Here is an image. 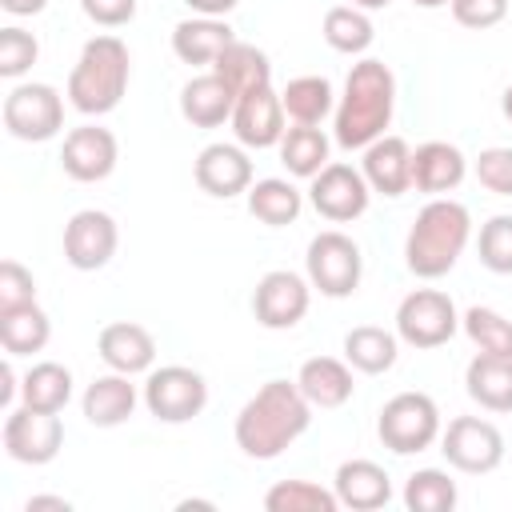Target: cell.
Here are the masks:
<instances>
[{
	"label": "cell",
	"instance_id": "19",
	"mask_svg": "<svg viewBox=\"0 0 512 512\" xmlns=\"http://www.w3.org/2000/svg\"><path fill=\"white\" fill-rule=\"evenodd\" d=\"M236 108V88L220 76V72H204V76H192L184 88H180V112L188 124L196 128H216L232 116Z\"/></svg>",
	"mask_w": 512,
	"mask_h": 512
},
{
	"label": "cell",
	"instance_id": "7",
	"mask_svg": "<svg viewBox=\"0 0 512 512\" xmlns=\"http://www.w3.org/2000/svg\"><path fill=\"white\" fill-rule=\"evenodd\" d=\"M308 276L324 296H348L360 284V248L352 236L328 228L320 236H312L308 244Z\"/></svg>",
	"mask_w": 512,
	"mask_h": 512
},
{
	"label": "cell",
	"instance_id": "3",
	"mask_svg": "<svg viewBox=\"0 0 512 512\" xmlns=\"http://www.w3.org/2000/svg\"><path fill=\"white\" fill-rule=\"evenodd\" d=\"M468 228H472V220H468L464 204H456V200L424 204L416 224L408 228V240H404L408 268L424 280H440L460 260V252L468 244Z\"/></svg>",
	"mask_w": 512,
	"mask_h": 512
},
{
	"label": "cell",
	"instance_id": "17",
	"mask_svg": "<svg viewBox=\"0 0 512 512\" xmlns=\"http://www.w3.org/2000/svg\"><path fill=\"white\" fill-rule=\"evenodd\" d=\"M196 184L208 192V196H236V192H248L252 188V160L236 148V144H208L200 156H196Z\"/></svg>",
	"mask_w": 512,
	"mask_h": 512
},
{
	"label": "cell",
	"instance_id": "32",
	"mask_svg": "<svg viewBox=\"0 0 512 512\" xmlns=\"http://www.w3.org/2000/svg\"><path fill=\"white\" fill-rule=\"evenodd\" d=\"M280 160L296 176H316L328 160V136L316 124H296L280 136Z\"/></svg>",
	"mask_w": 512,
	"mask_h": 512
},
{
	"label": "cell",
	"instance_id": "20",
	"mask_svg": "<svg viewBox=\"0 0 512 512\" xmlns=\"http://www.w3.org/2000/svg\"><path fill=\"white\" fill-rule=\"evenodd\" d=\"M364 180L384 196L408 192V184H412V148L400 136H376L364 148Z\"/></svg>",
	"mask_w": 512,
	"mask_h": 512
},
{
	"label": "cell",
	"instance_id": "39",
	"mask_svg": "<svg viewBox=\"0 0 512 512\" xmlns=\"http://www.w3.org/2000/svg\"><path fill=\"white\" fill-rule=\"evenodd\" d=\"M40 44L24 28H0V76H20L36 64Z\"/></svg>",
	"mask_w": 512,
	"mask_h": 512
},
{
	"label": "cell",
	"instance_id": "10",
	"mask_svg": "<svg viewBox=\"0 0 512 512\" xmlns=\"http://www.w3.org/2000/svg\"><path fill=\"white\" fill-rule=\"evenodd\" d=\"M64 444V424L56 412H40V408H16L4 420V448L12 460L20 464H48Z\"/></svg>",
	"mask_w": 512,
	"mask_h": 512
},
{
	"label": "cell",
	"instance_id": "28",
	"mask_svg": "<svg viewBox=\"0 0 512 512\" xmlns=\"http://www.w3.org/2000/svg\"><path fill=\"white\" fill-rule=\"evenodd\" d=\"M212 72H220V76L236 88V96L272 84V64H268V56H264L256 44H240V40H232V44L216 56Z\"/></svg>",
	"mask_w": 512,
	"mask_h": 512
},
{
	"label": "cell",
	"instance_id": "46",
	"mask_svg": "<svg viewBox=\"0 0 512 512\" xmlns=\"http://www.w3.org/2000/svg\"><path fill=\"white\" fill-rule=\"evenodd\" d=\"M200 16H224V12H232L236 8V0H188Z\"/></svg>",
	"mask_w": 512,
	"mask_h": 512
},
{
	"label": "cell",
	"instance_id": "40",
	"mask_svg": "<svg viewBox=\"0 0 512 512\" xmlns=\"http://www.w3.org/2000/svg\"><path fill=\"white\" fill-rule=\"evenodd\" d=\"M36 300V280L20 260H0V308Z\"/></svg>",
	"mask_w": 512,
	"mask_h": 512
},
{
	"label": "cell",
	"instance_id": "49",
	"mask_svg": "<svg viewBox=\"0 0 512 512\" xmlns=\"http://www.w3.org/2000/svg\"><path fill=\"white\" fill-rule=\"evenodd\" d=\"M500 108H504V116H508V120H512V84H508V88H504V96H500Z\"/></svg>",
	"mask_w": 512,
	"mask_h": 512
},
{
	"label": "cell",
	"instance_id": "25",
	"mask_svg": "<svg viewBox=\"0 0 512 512\" xmlns=\"http://www.w3.org/2000/svg\"><path fill=\"white\" fill-rule=\"evenodd\" d=\"M464 180V156L456 144L428 140L412 152V184L420 192H448Z\"/></svg>",
	"mask_w": 512,
	"mask_h": 512
},
{
	"label": "cell",
	"instance_id": "50",
	"mask_svg": "<svg viewBox=\"0 0 512 512\" xmlns=\"http://www.w3.org/2000/svg\"><path fill=\"white\" fill-rule=\"evenodd\" d=\"M352 4H360V8H388L392 0H352Z\"/></svg>",
	"mask_w": 512,
	"mask_h": 512
},
{
	"label": "cell",
	"instance_id": "14",
	"mask_svg": "<svg viewBox=\"0 0 512 512\" xmlns=\"http://www.w3.org/2000/svg\"><path fill=\"white\" fill-rule=\"evenodd\" d=\"M116 156H120V144L108 128H96V124H84V128H72L64 136V148H60V168L80 180V184H92V180H104L112 168H116Z\"/></svg>",
	"mask_w": 512,
	"mask_h": 512
},
{
	"label": "cell",
	"instance_id": "16",
	"mask_svg": "<svg viewBox=\"0 0 512 512\" xmlns=\"http://www.w3.org/2000/svg\"><path fill=\"white\" fill-rule=\"evenodd\" d=\"M232 128H236V140L248 144V148H268L284 136V104L272 92V84L236 96Z\"/></svg>",
	"mask_w": 512,
	"mask_h": 512
},
{
	"label": "cell",
	"instance_id": "13",
	"mask_svg": "<svg viewBox=\"0 0 512 512\" xmlns=\"http://www.w3.org/2000/svg\"><path fill=\"white\" fill-rule=\"evenodd\" d=\"M312 208L332 220V224H344V220H356L364 208H368V180L364 172H356L352 164H324L312 180Z\"/></svg>",
	"mask_w": 512,
	"mask_h": 512
},
{
	"label": "cell",
	"instance_id": "21",
	"mask_svg": "<svg viewBox=\"0 0 512 512\" xmlns=\"http://www.w3.org/2000/svg\"><path fill=\"white\" fill-rule=\"evenodd\" d=\"M468 396L488 412H512V356L480 352L464 372Z\"/></svg>",
	"mask_w": 512,
	"mask_h": 512
},
{
	"label": "cell",
	"instance_id": "45",
	"mask_svg": "<svg viewBox=\"0 0 512 512\" xmlns=\"http://www.w3.org/2000/svg\"><path fill=\"white\" fill-rule=\"evenodd\" d=\"M44 4L48 0H0V8H8L12 16H36V12H44Z\"/></svg>",
	"mask_w": 512,
	"mask_h": 512
},
{
	"label": "cell",
	"instance_id": "27",
	"mask_svg": "<svg viewBox=\"0 0 512 512\" xmlns=\"http://www.w3.org/2000/svg\"><path fill=\"white\" fill-rule=\"evenodd\" d=\"M136 408V388L128 384L124 372L116 376H96L84 392V416L96 424V428H112L120 420H128Z\"/></svg>",
	"mask_w": 512,
	"mask_h": 512
},
{
	"label": "cell",
	"instance_id": "41",
	"mask_svg": "<svg viewBox=\"0 0 512 512\" xmlns=\"http://www.w3.org/2000/svg\"><path fill=\"white\" fill-rule=\"evenodd\" d=\"M476 176L484 188L512 196V148H484L476 160Z\"/></svg>",
	"mask_w": 512,
	"mask_h": 512
},
{
	"label": "cell",
	"instance_id": "44",
	"mask_svg": "<svg viewBox=\"0 0 512 512\" xmlns=\"http://www.w3.org/2000/svg\"><path fill=\"white\" fill-rule=\"evenodd\" d=\"M24 512H72V504L64 496H32L24 504Z\"/></svg>",
	"mask_w": 512,
	"mask_h": 512
},
{
	"label": "cell",
	"instance_id": "43",
	"mask_svg": "<svg viewBox=\"0 0 512 512\" xmlns=\"http://www.w3.org/2000/svg\"><path fill=\"white\" fill-rule=\"evenodd\" d=\"M80 8L88 12V20H96L104 28H120L136 16V0H80Z\"/></svg>",
	"mask_w": 512,
	"mask_h": 512
},
{
	"label": "cell",
	"instance_id": "34",
	"mask_svg": "<svg viewBox=\"0 0 512 512\" xmlns=\"http://www.w3.org/2000/svg\"><path fill=\"white\" fill-rule=\"evenodd\" d=\"M336 504H340V496L324 492L312 480H280L264 496L268 512H336Z\"/></svg>",
	"mask_w": 512,
	"mask_h": 512
},
{
	"label": "cell",
	"instance_id": "6",
	"mask_svg": "<svg viewBox=\"0 0 512 512\" xmlns=\"http://www.w3.org/2000/svg\"><path fill=\"white\" fill-rule=\"evenodd\" d=\"M144 400H148V412L156 420L184 424V420L200 416V408L208 404V384H204L200 372H192L184 364H168V368H156L148 376Z\"/></svg>",
	"mask_w": 512,
	"mask_h": 512
},
{
	"label": "cell",
	"instance_id": "35",
	"mask_svg": "<svg viewBox=\"0 0 512 512\" xmlns=\"http://www.w3.org/2000/svg\"><path fill=\"white\" fill-rule=\"evenodd\" d=\"M404 504L412 512H452L456 508V484L440 468H420L404 484Z\"/></svg>",
	"mask_w": 512,
	"mask_h": 512
},
{
	"label": "cell",
	"instance_id": "24",
	"mask_svg": "<svg viewBox=\"0 0 512 512\" xmlns=\"http://www.w3.org/2000/svg\"><path fill=\"white\" fill-rule=\"evenodd\" d=\"M296 384L308 396V404H316V408H340L352 396V372L336 356H312V360H304Z\"/></svg>",
	"mask_w": 512,
	"mask_h": 512
},
{
	"label": "cell",
	"instance_id": "1",
	"mask_svg": "<svg viewBox=\"0 0 512 512\" xmlns=\"http://www.w3.org/2000/svg\"><path fill=\"white\" fill-rule=\"evenodd\" d=\"M312 420V404L300 392V384L268 380L236 416V444L252 460L280 456Z\"/></svg>",
	"mask_w": 512,
	"mask_h": 512
},
{
	"label": "cell",
	"instance_id": "18",
	"mask_svg": "<svg viewBox=\"0 0 512 512\" xmlns=\"http://www.w3.org/2000/svg\"><path fill=\"white\" fill-rule=\"evenodd\" d=\"M96 348H100L104 364L112 372H124V376L144 372L152 364V356H156L152 332L144 324H136V320H112V324H104L100 336H96Z\"/></svg>",
	"mask_w": 512,
	"mask_h": 512
},
{
	"label": "cell",
	"instance_id": "4",
	"mask_svg": "<svg viewBox=\"0 0 512 512\" xmlns=\"http://www.w3.org/2000/svg\"><path fill=\"white\" fill-rule=\"evenodd\" d=\"M128 88V48L120 36H92L68 76V100L84 116L112 112Z\"/></svg>",
	"mask_w": 512,
	"mask_h": 512
},
{
	"label": "cell",
	"instance_id": "30",
	"mask_svg": "<svg viewBox=\"0 0 512 512\" xmlns=\"http://www.w3.org/2000/svg\"><path fill=\"white\" fill-rule=\"evenodd\" d=\"M20 392H24V404L28 408L60 412L68 404V396H72V372L64 364H56V360H40V364L28 368Z\"/></svg>",
	"mask_w": 512,
	"mask_h": 512
},
{
	"label": "cell",
	"instance_id": "23",
	"mask_svg": "<svg viewBox=\"0 0 512 512\" xmlns=\"http://www.w3.org/2000/svg\"><path fill=\"white\" fill-rule=\"evenodd\" d=\"M232 28L216 16H196V20H180L172 32V52L184 64H216V56L232 44Z\"/></svg>",
	"mask_w": 512,
	"mask_h": 512
},
{
	"label": "cell",
	"instance_id": "9",
	"mask_svg": "<svg viewBox=\"0 0 512 512\" xmlns=\"http://www.w3.org/2000/svg\"><path fill=\"white\" fill-rule=\"evenodd\" d=\"M396 332L412 348H436V344L452 340V332H456V308H452V300L444 292L416 288L396 308Z\"/></svg>",
	"mask_w": 512,
	"mask_h": 512
},
{
	"label": "cell",
	"instance_id": "8",
	"mask_svg": "<svg viewBox=\"0 0 512 512\" xmlns=\"http://www.w3.org/2000/svg\"><path fill=\"white\" fill-rule=\"evenodd\" d=\"M64 124V104L52 84H16L4 96V128L16 140H48Z\"/></svg>",
	"mask_w": 512,
	"mask_h": 512
},
{
	"label": "cell",
	"instance_id": "37",
	"mask_svg": "<svg viewBox=\"0 0 512 512\" xmlns=\"http://www.w3.org/2000/svg\"><path fill=\"white\" fill-rule=\"evenodd\" d=\"M464 332L476 340L480 352H496V356H512V320H504L500 312L472 304L464 312Z\"/></svg>",
	"mask_w": 512,
	"mask_h": 512
},
{
	"label": "cell",
	"instance_id": "29",
	"mask_svg": "<svg viewBox=\"0 0 512 512\" xmlns=\"http://www.w3.org/2000/svg\"><path fill=\"white\" fill-rule=\"evenodd\" d=\"M344 356L352 368L376 376V372H388L396 364V336L376 328V324H360L344 336Z\"/></svg>",
	"mask_w": 512,
	"mask_h": 512
},
{
	"label": "cell",
	"instance_id": "31",
	"mask_svg": "<svg viewBox=\"0 0 512 512\" xmlns=\"http://www.w3.org/2000/svg\"><path fill=\"white\" fill-rule=\"evenodd\" d=\"M248 212H252L256 220L272 224V228L292 224V220L300 216V192H296L288 180H276V176L256 180V184L248 188Z\"/></svg>",
	"mask_w": 512,
	"mask_h": 512
},
{
	"label": "cell",
	"instance_id": "36",
	"mask_svg": "<svg viewBox=\"0 0 512 512\" xmlns=\"http://www.w3.org/2000/svg\"><path fill=\"white\" fill-rule=\"evenodd\" d=\"M324 40L336 52H364L372 44V20L352 4H336L324 16Z\"/></svg>",
	"mask_w": 512,
	"mask_h": 512
},
{
	"label": "cell",
	"instance_id": "33",
	"mask_svg": "<svg viewBox=\"0 0 512 512\" xmlns=\"http://www.w3.org/2000/svg\"><path fill=\"white\" fill-rule=\"evenodd\" d=\"M280 104L296 124H320L332 108V84L324 76H296L280 92Z\"/></svg>",
	"mask_w": 512,
	"mask_h": 512
},
{
	"label": "cell",
	"instance_id": "42",
	"mask_svg": "<svg viewBox=\"0 0 512 512\" xmlns=\"http://www.w3.org/2000/svg\"><path fill=\"white\" fill-rule=\"evenodd\" d=\"M508 12V0H452V16L464 28H492Z\"/></svg>",
	"mask_w": 512,
	"mask_h": 512
},
{
	"label": "cell",
	"instance_id": "12",
	"mask_svg": "<svg viewBox=\"0 0 512 512\" xmlns=\"http://www.w3.org/2000/svg\"><path fill=\"white\" fill-rule=\"evenodd\" d=\"M116 220L100 208H80L68 224H64V260L80 272H96L112 260L116 252Z\"/></svg>",
	"mask_w": 512,
	"mask_h": 512
},
{
	"label": "cell",
	"instance_id": "2",
	"mask_svg": "<svg viewBox=\"0 0 512 512\" xmlns=\"http://www.w3.org/2000/svg\"><path fill=\"white\" fill-rule=\"evenodd\" d=\"M396 104V80L384 60H360L348 72L344 100L336 108V140L340 148H368L384 136Z\"/></svg>",
	"mask_w": 512,
	"mask_h": 512
},
{
	"label": "cell",
	"instance_id": "48",
	"mask_svg": "<svg viewBox=\"0 0 512 512\" xmlns=\"http://www.w3.org/2000/svg\"><path fill=\"white\" fill-rule=\"evenodd\" d=\"M176 508H180V512H192V508H212V504H208V500H180Z\"/></svg>",
	"mask_w": 512,
	"mask_h": 512
},
{
	"label": "cell",
	"instance_id": "15",
	"mask_svg": "<svg viewBox=\"0 0 512 512\" xmlns=\"http://www.w3.org/2000/svg\"><path fill=\"white\" fill-rule=\"evenodd\" d=\"M252 312L264 328H292L308 312V284L296 272H264L252 292Z\"/></svg>",
	"mask_w": 512,
	"mask_h": 512
},
{
	"label": "cell",
	"instance_id": "11",
	"mask_svg": "<svg viewBox=\"0 0 512 512\" xmlns=\"http://www.w3.org/2000/svg\"><path fill=\"white\" fill-rule=\"evenodd\" d=\"M444 456L460 472H492L504 460V436L492 420L456 416L444 432Z\"/></svg>",
	"mask_w": 512,
	"mask_h": 512
},
{
	"label": "cell",
	"instance_id": "22",
	"mask_svg": "<svg viewBox=\"0 0 512 512\" xmlns=\"http://www.w3.org/2000/svg\"><path fill=\"white\" fill-rule=\"evenodd\" d=\"M336 496L348 508L372 512V508H384L388 504L392 484H388V472L380 464H372V460H344L336 468Z\"/></svg>",
	"mask_w": 512,
	"mask_h": 512
},
{
	"label": "cell",
	"instance_id": "38",
	"mask_svg": "<svg viewBox=\"0 0 512 512\" xmlns=\"http://www.w3.org/2000/svg\"><path fill=\"white\" fill-rule=\"evenodd\" d=\"M480 264L500 276L512 272V216H492L480 228Z\"/></svg>",
	"mask_w": 512,
	"mask_h": 512
},
{
	"label": "cell",
	"instance_id": "26",
	"mask_svg": "<svg viewBox=\"0 0 512 512\" xmlns=\"http://www.w3.org/2000/svg\"><path fill=\"white\" fill-rule=\"evenodd\" d=\"M48 336H52V324H48V316L36 300L16 304V308H0V344H4V352L32 356L48 344Z\"/></svg>",
	"mask_w": 512,
	"mask_h": 512
},
{
	"label": "cell",
	"instance_id": "51",
	"mask_svg": "<svg viewBox=\"0 0 512 512\" xmlns=\"http://www.w3.org/2000/svg\"><path fill=\"white\" fill-rule=\"evenodd\" d=\"M412 4H420V8H440V4H452V0H412Z\"/></svg>",
	"mask_w": 512,
	"mask_h": 512
},
{
	"label": "cell",
	"instance_id": "47",
	"mask_svg": "<svg viewBox=\"0 0 512 512\" xmlns=\"http://www.w3.org/2000/svg\"><path fill=\"white\" fill-rule=\"evenodd\" d=\"M12 380H16V376H12V364L4 360V364H0V404H4V408L12 404V392H16V384H12Z\"/></svg>",
	"mask_w": 512,
	"mask_h": 512
},
{
	"label": "cell",
	"instance_id": "5",
	"mask_svg": "<svg viewBox=\"0 0 512 512\" xmlns=\"http://www.w3.org/2000/svg\"><path fill=\"white\" fill-rule=\"evenodd\" d=\"M376 432H380L384 448L408 456V452H420V448H428L436 440L440 412H436L432 396H424V392H400V396H392L380 408Z\"/></svg>",
	"mask_w": 512,
	"mask_h": 512
}]
</instances>
